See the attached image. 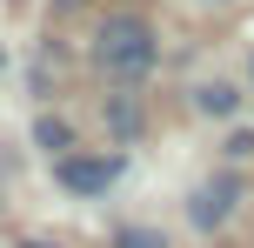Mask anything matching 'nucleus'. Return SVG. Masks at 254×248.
I'll return each mask as SVG.
<instances>
[{
	"label": "nucleus",
	"mask_w": 254,
	"mask_h": 248,
	"mask_svg": "<svg viewBox=\"0 0 254 248\" xmlns=\"http://www.w3.org/2000/svg\"><path fill=\"white\" fill-rule=\"evenodd\" d=\"M94 61L107 74H147L154 67V27L140 13H107L101 34H94Z\"/></svg>",
	"instance_id": "nucleus-1"
},
{
	"label": "nucleus",
	"mask_w": 254,
	"mask_h": 248,
	"mask_svg": "<svg viewBox=\"0 0 254 248\" xmlns=\"http://www.w3.org/2000/svg\"><path fill=\"white\" fill-rule=\"evenodd\" d=\"M234 195H241V181H234V174H221V181H201L188 195V222L194 228H221L234 215Z\"/></svg>",
	"instance_id": "nucleus-2"
},
{
	"label": "nucleus",
	"mask_w": 254,
	"mask_h": 248,
	"mask_svg": "<svg viewBox=\"0 0 254 248\" xmlns=\"http://www.w3.org/2000/svg\"><path fill=\"white\" fill-rule=\"evenodd\" d=\"M61 181L74 195H107L121 181V155H107V161H61Z\"/></svg>",
	"instance_id": "nucleus-3"
},
{
	"label": "nucleus",
	"mask_w": 254,
	"mask_h": 248,
	"mask_svg": "<svg viewBox=\"0 0 254 248\" xmlns=\"http://www.w3.org/2000/svg\"><path fill=\"white\" fill-rule=\"evenodd\" d=\"M34 141L47 148V155H61V148L74 141V134H67V121H54V114H47V121H34Z\"/></svg>",
	"instance_id": "nucleus-4"
},
{
	"label": "nucleus",
	"mask_w": 254,
	"mask_h": 248,
	"mask_svg": "<svg viewBox=\"0 0 254 248\" xmlns=\"http://www.w3.org/2000/svg\"><path fill=\"white\" fill-rule=\"evenodd\" d=\"M194 107H201V114H228V107H234V94L214 81V87H201V94H194Z\"/></svg>",
	"instance_id": "nucleus-5"
},
{
	"label": "nucleus",
	"mask_w": 254,
	"mask_h": 248,
	"mask_svg": "<svg viewBox=\"0 0 254 248\" xmlns=\"http://www.w3.org/2000/svg\"><path fill=\"white\" fill-rule=\"evenodd\" d=\"M114 248H167V242L154 235V228H121V235H114Z\"/></svg>",
	"instance_id": "nucleus-6"
}]
</instances>
